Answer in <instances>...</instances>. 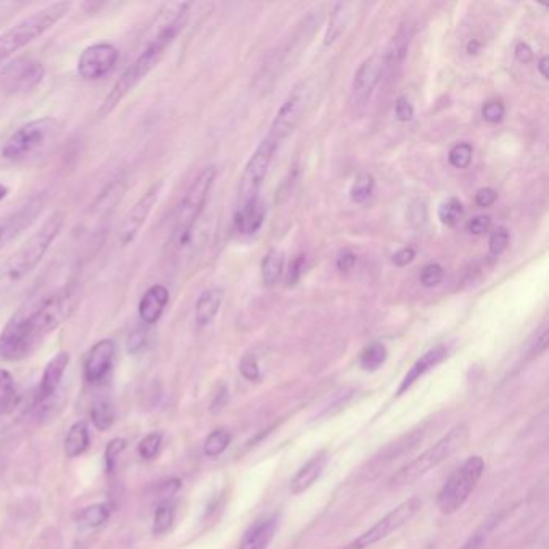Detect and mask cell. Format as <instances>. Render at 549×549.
Here are the masks:
<instances>
[{
  "label": "cell",
  "instance_id": "11",
  "mask_svg": "<svg viewBox=\"0 0 549 549\" xmlns=\"http://www.w3.org/2000/svg\"><path fill=\"white\" fill-rule=\"evenodd\" d=\"M44 76L46 68L42 63L31 57H20L0 71V86L7 94H26L39 86Z\"/></svg>",
  "mask_w": 549,
  "mask_h": 549
},
{
  "label": "cell",
  "instance_id": "38",
  "mask_svg": "<svg viewBox=\"0 0 549 549\" xmlns=\"http://www.w3.org/2000/svg\"><path fill=\"white\" fill-rule=\"evenodd\" d=\"M125 449V439H113L110 443L107 445L105 453H103V463H105V469H107L109 474L115 471V467H117V464H118V458Z\"/></svg>",
  "mask_w": 549,
  "mask_h": 549
},
{
  "label": "cell",
  "instance_id": "45",
  "mask_svg": "<svg viewBox=\"0 0 549 549\" xmlns=\"http://www.w3.org/2000/svg\"><path fill=\"white\" fill-rule=\"evenodd\" d=\"M490 228H492V218L487 216V214L474 216V218L467 222V229H469V232L474 234V236H484V234H487Z\"/></svg>",
  "mask_w": 549,
  "mask_h": 549
},
{
  "label": "cell",
  "instance_id": "14",
  "mask_svg": "<svg viewBox=\"0 0 549 549\" xmlns=\"http://www.w3.org/2000/svg\"><path fill=\"white\" fill-rule=\"evenodd\" d=\"M158 192H160V184H153L134 204L133 208L127 212V214L121 221V226L118 229V242L123 247L133 244L137 236L141 234L142 228L145 226V222L149 220L150 213H152L153 206L157 204Z\"/></svg>",
  "mask_w": 549,
  "mask_h": 549
},
{
  "label": "cell",
  "instance_id": "29",
  "mask_svg": "<svg viewBox=\"0 0 549 549\" xmlns=\"http://www.w3.org/2000/svg\"><path fill=\"white\" fill-rule=\"evenodd\" d=\"M283 273V253L279 250L267 251L261 261V279L267 287H274Z\"/></svg>",
  "mask_w": 549,
  "mask_h": 549
},
{
  "label": "cell",
  "instance_id": "26",
  "mask_svg": "<svg viewBox=\"0 0 549 549\" xmlns=\"http://www.w3.org/2000/svg\"><path fill=\"white\" fill-rule=\"evenodd\" d=\"M91 435H89V425L84 421H79L71 425L70 431L66 433V439L63 443V449L66 458H78L83 455L89 448Z\"/></svg>",
  "mask_w": 549,
  "mask_h": 549
},
{
  "label": "cell",
  "instance_id": "24",
  "mask_svg": "<svg viewBox=\"0 0 549 549\" xmlns=\"http://www.w3.org/2000/svg\"><path fill=\"white\" fill-rule=\"evenodd\" d=\"M266 216V208L261 204L259 196L250 200L248 204L242 205L237 208L236 213V229L240 234L251 236L255 232H258V229L263 226Z\"/></svg>",
  "mask_w": 549,
  "mask_h": 549
},
{
  "label": "cell",
  "instance_id": "43",
  "mask_svg": "<svg viewBox=\"0 0 549 549\" xmlns=\"http://www.w3.org/2000/svg\"><path fill=\"white\" fill-rule=\"evenodd\" d=\"M395 115L401 123H408L414 117V105L409 102L408 97H398L395 102Z\"/></svg>",
  "mask_w": 549,
  "mask_h": 549
},
{
  "label": "cell",
  "instance_id": "39",
  "mask_svg": "<svg viewBox=\"0 0 549 549\" xmlns=\"http://www.w3.org/2000/svg\"><path fill=\"white\" fill-rule=\"evenodd\" d=\"M13 398H15L13 377L5 369H0V411L10 406Z\"/></svg>",
  "mask_w": 549,
  "mask_h": 549
},
{
  "label": "cell",
  "instance_id": "12",
  "mask_svg": "<svg viewBox=\"0 0 549 549\" xmlns=\"http://www.w3.org/2000/svg\"><path fill=\"white\" fill-rule=\"evenodd\" d=\"M118 58V48L111 44L99 42L89 46L79 56L78 74L84 81H100L115 70Z\"/></svg>",
  "mask_w": 549,
  "mask_h": 549
},
{
  "label": "cell",
  "instance_id": "36",
  "mask_svg": "<svg viewBox=\"0 0 549 549\" xmlns=\"http://www.w3.org/2000/svg\"><path fill=\"white\" fill-rule=\"evenodd\" d=\"M374 178L372 174H360L356 179H354L352 190H350V196L353 200L354 204H364L368 200L369 196H372L374 192Z\"/></svg>",
  "mask_w": 549,
  "mask_h": 549
},
{
  "label": "cell",
  "instance_id": "21",
  "mask_svg": "<svg viewBox=\"0 0 549 549\" xmlns=\"http://www.w3.org/2000/svg\"><path fill=\"white\" fill-rule=\"evenodd\" d=\"M447 356V346L437 345L431 348L427 353L423 354V356H421V358L414 362V366H413V368L409 369L408 374H406L405 379L401 380L396 395L401 396V395H405V393L408 392L409 388H411L413 385L416 384L417 380H419L421 377H424L429 370H431V369L437 368L440 362H443Z\"/></svg>",
  "mask_w": 549,
  "mask_h": 549
},
{
  "label": "cell",
  "instance_id": "30",
  "mask_svg": "<svg viewBox=\"0 0 549 549\" xmlns=\"http://www.w3.org/2000/svg\"><path fill=\"white\" fill-rule=\"evenodd\" d=\"M91 421L97 431H105L115 423V406L109 398L95 400L91 408Z\"/></svg>",
  "mask_w": 549,
  "mask_h": 549
},
{
  "label": "cell",
  "instance_id": "54",
  "mask_svg": "<svg viewBox=\"0 0 549 549\" xmlns=\"http://www.w3.org/2000/svg\"><path fill=\"white\" fill-rule=\"evenodd\" d=\"M548 57H543L542 60H540V62H538V65H536V66H538V71L542 73V76L545 79H548Z\"/></svg>",
  "mask_w": 549,
  "mask_h": 549
},
{
  "label": "cell",
  "instance_id": "49",
  "mask_svg": "<svg viewBox=\"0 0 549 549\" xmlns=\"http://www.w3.org/2000/svg\"><path fill=\"white\" fill-rule=\"evenodd\" d=\"M416 258V250L413 247H405L393 255V263L398 267L408 266Z\"/></svg>",
  "mask_w": 549,
  "mask_h": 549
},
{
  "label": "cell",
  "instance_id": "55",
  "mask_svg": "<svg viewBox=\"0 0 549 549\" xmlns=\"http://www.w3.org/2000/svg\"><path fill=\"white\" fill-rule=\"evenodd\" d=\"M480 50V42L477 39H472L467 42V48H466V52L469 54V56H475L477 52Z\"/></svg>",
  "mask_w": 549,
  "mask_h": 549
},
{
  "label": "cell",
  "instance_id": "47",
  "mask_svg": "<svg viewBox=\"0 0 549 549\" xmlns=\"http://www.w3.org/2000/svg\"><path fill=\"white\" fill-rule=\"evenodd\" d=\"M546 348H548V329H546V326H545V327L536 334V337H535L534 342H532V346H530V356H538V354H542L543 352H546Z\"/></svg>",
  "mask_w": 549,
  "mask_h": 549
},
{
  "label": "cell",
  "instance_id": "6",
  "mask_svg": "<svg viewBox=\"0 0 549 549\" xmlns=\"http://www.w3.org/2000/svg\"><path fill=\"white\" fill-rule=\"evenodd\" d=\"M469 427L466 424H459L448 431L443 439H440L433 447L425 449L424 453L417 456L411 463L401 467L390 479V487H406L414 484L419 479H423L425 474H429L431 469L439 467L440 464L445 463L448 458L455 455L469 440Z\"/></svg>",
  "mask_w": 549,
  "mask_h": 549
},
{
  "label": "cell",
  "instance_id": "35",
  "mask_svg": "<svg viewBox=\"0 0 549 549\" xmlns=\"http://www.w3.org/2000/svg\"><path fill=\"white\" fill-rule=\"evenodd\" d=\"M472 157H474V149H472L471 144L459 142V144H456L453 149L449 150L448 161L456 170H466L471 165Z\"/></svg>",
  "mask_w": 549,
  "mask_h": 549
},
{
  "label": "cell",
  "instance_id": "8",
  "mask_svg": "<svg viewBox=\"0 0 549 549\" xmlns=\"http://www.w3.org/2000/svg\"><path fill=\"white\" fill-rule=\"evenodd\" d=\"M485 471V461L480 456H471L456 469L439 494V508L443 514H453L461 510L472 492L479 485Z\"/></svg>",
  "mask_w": 549,
  "mask_h": 549
},
{
  "label": "cell",
  "instance_id": "2",
  "mask_svg": "<svg viewBox=\"0 0 549 549\" xmlns=\"http://www.w3.org/2000/svg\"><path fill=\"white\" fill-rule=\"evenodd\" d=\"M78 305L71 289H60L46 295L30 311H20L0 334V360H23L50 332L58 329Z\"/></svg>",
  "mask_w": 549,
  "mask_h": 549
},
{
  "label": "cell",
  "instance_id": "4",
  "mask_svg": "<svg viewBox=\"0 0 549 549\" xmlns=\"http://www.w3.org/2000/svg\"><path fill=\"white\" fill-rule=\"evenodd\" d=\"M216 174H218L216 166H206L196 174V179L190 182L174 216L173 231L168 242V247L171 250H182L192 239L196 221L204 212L213 184L216 181Z\"/></svg>",
  "mask_w": 549,
  "mask_h": 549
},
{
  "label": "cell",
  "instance_id": "50",
  "mask_svg": "<svg viewBox=\"0 0 549 549\" xmlns=\"http://www.w3.org/2000/svg\"><path fill=\"white\" fill-rule=\"evenodd\" d=\"M354 265H356V255H354L353 251L345 250L338 255V271H342V273H350V271H353Z\"/></svg>",
  "mask_w": 549,
  "mask_h": 549
},
{
  "label": "cell",
  "instance_id": "37",
  "mask_svg": "<svg viewBox=\"0 0 549 549\" xmlns=\"http://www.w3.org/2000/svg\"><path fill=\"white\" fill-rule=\"evenodd\" d=\"M161 443H163L161 433L152 431L147 437H144V439L141 440V443H139V447H137L139 456H141L142 459H145V461L155 459V458L160 455Z\"/></svg>",
  "mask_w": 549,
  "mask_h": 549
},
{
  "label": "cell",
  "instance_id": "44",
  "mask_svg": "<svg viewBox=\"0 0 549 549\" xmlns=\"http://www.w3.org/2000/svg\"><path fill=\"white\" fill-rule=\"evenodd\" d=\"M240 372L247 380H258L259 379V366L257 358L253 354H245L240 362Z\"/></svg>",
  "mask_w": 549,
  "mask_h": 549
},
{
  "label": "cell",
  "instance_id": "13",
  "mask_svg": "<svg viewBox=\"0 0 549 549\" xmlns=\"http://www.w3.org/2000/svg\"><path fill=\"white\" fill-rule=\"evenodd\" d=\"M306 109V91L305 86H297L291 94L287 95V99L283 100L281 109L275 113L274 121L271 125L269 135L274 137L275 141L281 142L287 139L295 127L299 126L300 121L303 118V113Z\"/></svg>",
  "mask_w": 549,
  "mask_h": 549
},
{
  "label": "cell",
  "instance_id": "17",
  "mask_svg": "<svg viewBox=\"0 0 549 549\" xmlns=\"http://www.w3.org/2000/svg\"><path fill=\"white\" fill-rule=\"evenodd\" d=\"M117 354V345L110 338L99 340L86 356L84 376L91 384H100L109 376Z\"/></svg>",
  "mask_w": 549,
  "mask_h": 549
},
{
  "label": "cell",
  "instance_id": "22",
  "mask_svg": "<svg viewBox=\"0 0 549 549\" xmlns=\"http://www.w3.org/2000/svg\"><path fill=\"white\" fill-rule=\"evenodd\" d=\"M70 364V354L66 352H60L57 353L48 366L44 369V374L40 379L39 390H38V400L48 401V398H52L56 395L60 382H62L63 374Z\"/></svg>",
  "mask_w": 549,
  "mask_h": 549
},
{
  "label": "cell",
  "instance_id": "25",
  "mask_svg": "<svg viewBox=\"0 0 549 549\" xmlns=\"http://www.w3.org/2000/svg\"><path fill=\"white\" fill-rule=\"evenodd\" d=\"M224 300V291L220 287H212L202 292L196 303V321L200 327L210 326L220 313Z\"/></svg>",
  "mask_w": 549,
  "mask_h": 549
},
{
  "label": "cell",
  "instance_id": "23",
  "mask_svg": "<svg viewBox=\"0 0 549 549\" xmlns=\"http://www.w3.org/2000/svg\"><path fill=\"white\" fill-rule=\"evenodd\" d=\"M329 464V453L319 451L300 469L291 482L292 494H300L306 492L308 488L313 487L316 480L319 479L322 472L326 471Z\"/></svg>",
  "mask_w": 549,
  "mask_h": 549
},
{
  "label": "cell",
  "instance_id": "33",
  "mask_svg": "<svg viewBox=\"0 0 549 549\" xmlns=\"http://www.w3.org/2000/svg\"><path fill=\"white\" fill-rule=\"evenodd\" d=\"M231 439H232L231 433L224 429L212 431L205 440L204 455L208 456V458H218L228 449L229 445H231Z\"/></svg>",
  "mask_w": 549,
  "mask_h": 549
},
{
  "label": "cell",
  "instance_id": "53",
  "mask_svg": "<svg viewBox=\"0 0 549 549\" xmlns=\"http://www.w3.org/2000/svg\"><path fill=\"white\" fill-rule=\"evenodd\" d=\"M484 546H485V536L477 534L469 538L461 549H484Z\"/></svg>",
  "mask_w": 549,
  "mask_h": 549
},
{
  "label": "cell",
  "instance_id": "9",
  "mask_svg": "<svg viewBox=\"0 0 549 549\" xmlns=\"http://www.w3.org/2000/svg\"><path fill=\"white\" fill-rule=\"evenodd\" d=\"M279 145L281 144L267 134L253 152L248 163L245 165L244 174L239 186V206L248 204L250 200L258 196L259 188L266 179L267 171L271 168Z\"/></svg>",
  "mask_w": 549,
  "mask_h": 549
},
{
  "label": "cell",
  "instance_id": "56",
  "mask_svg": "<svg viewBox=\"0 0 549 549\" xmlns=\"http://www.w3.org/2000/svg\"><path fill=\"white\" fill-rule=\"evenodd\" d=\"M7 194L8 188L5 187V186H2V184H0V200H4V198L7 196Z\"/></svg>",
  "mask_w": 549,
  "mask_h": 549
},
{
  "label": "cell",
  "instance_id": "46",
  "mask_svg": "<svg viewBox=\"0 0 549 549\" xmlns=\"http://www.w3.org/2000/svg\"><path fill=\"white\" fill-rule=\"evenodd\" d=\"M145 344H147V332L141 329L134 330L127 338V352L131 354L139 353Z\"/></svg>",
  "mask_w": 549,
  "mask_h": 549
},
{
  "label": "cell",
  "instance_id": "10",
  "mask_svg": "<svg viewBox=\"0 0 549 549\" xmlns=\"http://www.w3.org/2000/svg\"><path fill=\"white\" fill-rule=\"evenodd\" d=\"M421 508H423V501L417 496L409 498L406 501L398 504L395 510H390L387 516L380 518L379 522H376L344 549H366L374 546L376 543L382 542L387 536L398 532L401 527L406 526L409 520L416 518Z\"/></svg>",
  "mask_w": 549,
  "mask_h": 549
},
{
  "label": "cell",
  "instance_id": "27",
  "mask_svg": "<svg viewBox=\"0 0 549 549\" xmlns=\"http://www.w3.org/2000/svg\"><path fill=\"white\" fill-rule=\"evenodd\" d=\"M110 506L107 502H97L81 510L76 518V526L83 532L97 530L105 526L110 518Z\"/></svg>",
  "mask_w": 549,
  "mask_h": 549
},
{
  "label": "cell",
  "instance_id": "51",
  "mask_svg": "<svg viewBox=\"0 0 549 549\" xmlns=\"http://www.w3.org/2000/svg\"><path fill=\"white\" fill-rule=\"evenodd\" d=\"M301 269H303V257H297L292 261L289 273H287V283L289 285H295L299 283V279L301 277Z\"/></svg>",
  "mask_w": 549,
  "mask_h": 549
},
{
  "label": "cell",
  "instance_id": "28",
  "mask_svg": "<svg viewBox=\"0 0 549 549\" xmlns=\"http://www.w3.org/2000/svg\"><path fill=\"white\" fill-rule=\"evenodd\" d=\"M350 20H352L350 4H337L330 13L329 26H327V31H326V38H324V46H327V48L332 46L345 32Z\"/></svg>",
  "mask_w": 549,
  "mask_h": 549
},
{
  "label": "cell",
  "instance_id": "41",
  "mask_svg": "<svg viewBox=\"0 0 549 549\" xmlns=\"http://www.w3.org/2000/svg\"><path fill=\"white\" fill-rule=\"evenodd\" d=\"M510 245V232L506 228L494 229L493 232L490 234V240H488V248L490 253L498 257L501 255L502 251L508 248Z\"/></svg>",
  "mask_w": 549,
  "mask_h": 549
},
{
  "label": "cell",
  "instance_id": "31",
  "mask_svg": "<svg viewBox=\"0 0 549 549\" xmlns=\"http://www.w3.org/2000/svg\"><path fill=\"white\" fill-rule=\"evenodd\" d=\"M387 356H388V352H387L384 344L374 342V344H370L362 350V356H360V364L364 370L376 372L384 366Z\"/></svg>",
  "mask_w": 549,
  "mask_h": 549
},
{
  "label": "cell",
  "instance_id": "16",
  "mask_svg": "<svg viewBox=\"0 0 549 549\" xmlns=\"http://www.w3.org/2000/svg\"><path fill=\"white\" fill-rule=\"evenodd\" d=\"M42 206H44V196H34L18 212L10 214L8 218L0 222V251L4 250L13 239L20 236L24 229L31 226L34 220L42 212Z\"/></svg>",
  "mask_w": 549,
  "mask_h": 549
},
{
  "label": "cell",
  "instance_id": "42",
  "mask_svg": "<svg viewBox=\"0 0 549 549\" xmlns=\"http://www.w3.org/2000/svg\"><path fill=\"white\" fill-rule=\"evenodd\" d=\"M506 117V107L500 100H492L485 103L482 109V118L485 119L490 125H498L501 123Z\"/></svg>",
  "mask_w": 549,
  "mask_h": 549
},
{
  "label": "cell",
  "instance_id": "48",
  "mask_svg": "<svg viewBox=\"0 0 549 549\" xmlns=\"http://www.w3.org/2000/svg\"><path fill=\"white\" fill-rule=\"evenodd\" d=\"M498 194L492 187L480 188L475 194V204L479 205L480 208H490L496 202Z\"/></svg>",
  "mask_w": 549,
  "mask_h": 549
},
{
  "label": "cell",
  "instance_id": "40",
  "mask_svg": "<svg viewBox=\"0 0 549 549\" xmlns=\"http://www.w3.org/2000/svg\"><path fill=\"white\" fill-rule=\"evenodd\" d=\"M443 277H445V269L437 263H431L423 269L419 279H421V283L424 285L425 289H431V287H437L443 283Z\"/></svg>",
  "mask_w": 549,
  "mask_h": 549
},
{
  "label": "cell",
  "instance_id": "7",
  "mask_svg": "<svg viewBox=\"0 0 549 549\" xmlns=\"http://www.w3.org/2000/svg\"><path fill=\"white\" fill-rule=\"evenodd\" d=\"M60 131V123L56 118H39L18 127L8 137L2 147V158L13 163L38 157L46 152L50 142H54Z\"/></svg>",
  "mask_w": 549,
  "mask_h": 549
},
{
  "label": "cell",
  "instance_id": "3",
  "mask_svg": "<svg viewBox=\"0 0 549 549\" xmlns=\"http://www.w3.org/2000/svg\"><path fill=\"white\" fill-rule=\"evenodd\" d=\"M65 214L62 212L54 213L38 232H34L10 258L0 265V291L22 283L26 275L31 274L39 266L60 234Z\"/></svg>",
  "mask_w": 549,
  "mask_h": 549
},
{
  "label": "cell",
  "instance_id": "1",
  "mask_svg": "<svg viewBox=\"0 0 549 549\" xmlns=\"http://www.w3.org/2000/svg\"><path fill=\"white\" fill-rule=\"evenodd\" d=\"M188 10L190 4H168L155 16V22L150 26L147 40L141 54L135 57V60L121 73V76L111 87L109 95L103 99L102 105L99 109L100 118L109 117L111 111L115 110L119 103L123 102L126 97L157 68L166 50L173 44L187 22Z\"/></svg>",
  "mask_w": 549,
  "mask_h": 549
},
{
  "label": "cell",
  "instance_id": "5",
  "mask_svg": "<svg viewBox=\"0 0 549 549\" xmlns=\"http://www.w3.org/2000/svg\"><path fill=\"white\" fill-rule=\"evenodd\" d=\"M71 2H54L40 8L30 16L18 22L15 26L8 28L0 34V63L5 62L10 57L15 56L18 50L31 44L32 40L40 38L44 32L54 28L58 22L70 13Z\"/></svg>",
  "mask_w": 549,
  "mask_h": 549
},
{
  "label": "cell",
  "instance_id": "15",
  "mask_svg": "<svg viewBox=\"0 0 549 549\" xmlns=\"http://www.w3.org/2000/svg\"><path fill=\"white\" fill-rule=\"evenodd\" d=\"M384 76V62L382 57L372 56L366 58L354 73L353 84H352V102L356 107L368 103L374 94L377 86L380 84Z\"/></svg>",
  "mask_w": 549,
  "mask_h": 549
},
{
  "label": "cell",
  "instance_id": "32",
  "mask_svg": "<svg viewBox=\"0 0 549 549\" xmlns=\"http://www.w3.org/2000/svg\"><path fill=\"white\" fill-rule=\"evenodd\" d=\"M464 216V206L458 198H448L447 202L440 205L439 220L447 228H456Z\"/></svg>",
  "mask_w": 549,
  "mask_h": 549
},
{
  "label": "cell",
  "instance_id": "19",
  "mask_svg": "<svg viewBox=\"0 0 549 549\" xmlns=\"http://www.w3.org/2000/svg\"><path fill=\"white\" fill-rule=\"evenodd\" d=\"M279 518L275 514L257 518L244 534L239 549H267L274 538Z\"/></svg>",
  "mask_w": 549,
  "mask_h": 549
},
{
  "label": "cell",
  "instance_id": "20",
  "mask_svg": "<svg viewBox=\"0 0 549 549\" xmlns=\"http://www.w3.org/2000/svg\"><path fill=\"white\" fill-rule=\"evenodd\" d=\"M168 301H170L168 287H165L163 283L152 285L142 295L141 301H139V318H141L142 322H145L147 326L157 324L160 318L163 316Z\"/></svg>",
  "mask_w": 549,
  "mask_h": 549
},
{
  "label": "cell",
  "instance_id": "18",
  "mask_svg": "<svg viewBox=\"0 0 549 549\" xmlns=\"http://www.w3.org/2000/svg\"><path fill=\"white\" fill-rule=\"evenodd\" d=\"M414 36V24L413 22H405L398 26V30L393 34L392 39L387 46L385 50V56L382 57V62H384V74L387 73V76H393V73H396V70L400 68L405 58L408 56L409 46H411V40Z\"/></svg>",
  "mask_w": 549,
  "mask_h": 549
},
{
  "label": "cell",
  "instance_id": "52",
  "mask_svg": "<svg viewBox=\"0 0 549 549\" xmlns=\"http://www.w3.org/2000/svg\"><path fill=\"white\" fill-rule=\"evenodd\" d=\"M514 54L520 63H530L534 60V50L527 44V42H518L516 48H514Z\"/></svg>",
  "mask_w": 549,
  "mask_h": 549
},
{
  "label": "cell",
  "instance_id": "34",
  "mask_svg": "<svg viewBox=\"0 0 549 549\" xmlns=\"http://www.w3.org/2000/svg\"><path fill=\"white\" fill-rule=\"evenodd\" d=\"M174 522V504L171 501L158 502L155 516H153V535H163L173 527Z\"/></svg>",
  "mask_w": 549,
  "mask_h": 549
}]
</instances>
